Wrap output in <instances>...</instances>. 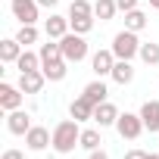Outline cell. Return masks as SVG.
Instances as JSON below:
<instances>
[{
    "instance_id": "6da1fadb",
    "label": "cell",
    "mask_w": 159,
    "mask_h": 159,
    "mask_svg": "<svg viewBox=\"0 0 159 159\" xmlns=\"http://www.w3.org/2000/svg\"><path fill=\"white\" fill-rule=\"evenodd\" d=\"M75 147H81V128H78V122H59L53 128V150L56 153H72Z\"/></svg>"
},
{
    "instance_id": "7a4b0ae2",
    "label": "cell",
    "mask_w": 159,
    "mask_h": 159,
    "mask_svg": "<svg viewBox=\"0 0 159 159\" xmlns=\"http://www.w3.org/2000/svg\"><path fill=\"white\" fill-rule=\"evenodd\" d=\"M112 53H116V59H134V56H140V41H137V31H119L116 38H112Z\"/></svg>"
},
{
    "instance_id": "3957f363",
    "label": "cell",
    "mask_w": 159,
    "mask_h": 159,
    "mask_svg": "<svg viewBox=\"0 0 159 159\" xmlns=\"http://www.w3.org/2000/svg\"><path fill=\"white\" fill-rule=\"evenodd\" d=\"M59 47H62L66 62H81V59L88 56V41H84L81 34H75V31H69L66 38H59Z\"/></svg>"
},
{
    "instance_id": "277c9868",
    "label": "cell",
    "mask_w": 159,
    "mask_h": 159,
    "mask_svg": "<svg viewBox=\"0 0 159 159\" xmlns=\"http://www.w3.org/2000/svg\"><path fill=\"white\" fill-rule=\"evenodd\" d=\"M116 128H119V134H122L125 140H137V137H140V131H143L147 125H143L140 112H137V116H134V112H119Z\"/></svg>"
},
{
    "instance_id": "5b68a950",
    "label": "cell",
    "mask_w": 159,
    "mask_h": 159,
    "mask_svg": "<svg viewBox=\"0 0 159 159\" xmlns=\"http://www.w3.org/2000/svg\"><path fill=\"white\" fill-rule=\"evenodd\" d=\"M38 0H13V16L22 22V25H34L38 22Z\"/></svg>"
},
{
    "instance_id": "8992f818",
    "label": "cell",
    "mask_w": 159,
    "mask_h": 159,
    "mask_svg": "<svg viewBox=\"0 0 159 159\" xmlns=\"http://www.w3.org/2000/svg\"><path fill=\"white\" fill-rule=\"evenodd\" d=\"M44 81H47V75H44L41 69H34V72H19V88H22V94H41Z\"/></svg>"
},
{
    "instance_id": "52a82bcc",
    "label": "cell",
    "mask_w": 159,
    "mask_h": 159,
    "mask_svg": "<svg viewBox=\"0 0 159 159\" xmlns=\"http://www.w3.org/2000/svg\"><path fill=\"white\" fill-rule=\"evenodd\" d=\"M22 106V88H13V84H0V109H19Z\"/></svg>"
},
{
    "instance_id": "ba28073f",
    "label": "cell",
    "mask_w": 159,
    "mask_h": 159,
    "mask_svg": "<svg viewBox=\"0 0 159 159\" xmlns=\"http://www.w3.org/2000/svg\"><path fill=\"white\" fill-rule=\"evenodd\" d=\"M25 143H28V150H44V147L53 143V134L41 125H31V131L25 134Z\"/></svg>"
},
{
    "instance_id": "9c48e42d",
    "label": "cell",
    "mask_w": 159,
    "mask_h": 159,
    "mask_svg": "<svg viewBox=\"0 0 159 159\" xmlns=\"http://www.w3.org/2000/svg\"><path fill=\"white\" fill-rule=\"evenodd\" d=\"M94 122H97L100 128L116 125V122H119V109H116L109 100H103V103H97V109H94Z\"/></svg>"
},
{
    "instance_id": "30bf717a",
    "label": "cell",
    "mask_w": 159,
    "mask_h": 159,
    "mask_svg": "<svg viewBox=\"0 0 159 159\" xmlns=\"http://www.w3.org/2000/svg\"><path fill=\"white\" fill-rule=\"evenodd\" d=\"M94 109H97V106H94L84 94L78 97V100H72V106H69V112H72L75 122H88V119H94Z\"/></svg>"
},
{
    "instance_id": "8fae6325",
    "label": "cell",
    "mask_w": 159,
    "mask_h": 159,
    "mask_svg": "<svg viewBox=\"0 0 159 159\" xmlns=\"http://www.w3.org/2000/svg\"><path fill=\"white\" fill-rule=\"evenodd\" d=\"M91 66H94V72H97V75H112L116 53H112V50H97V53H94V59H91Z\"/></svg>"
},
{
    "instance_id": "7c38bea8",
    "label": "cell",
    "mask_w": 159,
    "mask_h": 159,
    "mask_svg": "<svg viewBox=\"0 0 159 159\" xmlns=\"http://www.w3.org/2000/svg\"><path fill=\"white\" fill-rule=\"evenodd\" d=\"M7 128H10L13 134H28V131H31V119H28V112L13 109V112H10V119H7Z\"/></svg>"
},
{
    "instance_id": "4fadbf2b",
    "label": "cell",
    "mask_w": 159,
    "mask_h": 159,
    "mask_svg": "<svg viewBox=\"0 0 159 159\" xmlns=\"http://www.w3.org/2000/svg\"><path fill=\"white\" fill-rule=\"evenodd\" d=\"M140 119H143L147 131H159V100H147L140 106Z\"/></svg>"
},
{
    "instance_id": "5bb4252c",
    "label": "cell",
    "mask_w": 159,
    "mask_h": 159,
    "mask_svg": "<svg viewBox=\"0 0 159 159\" xmlns=\"http://www.w3.org/2000/svg\"><path fill=\"white\" fill-rule=\"evenodd\" d=\"M112 81H116V84H131V81H134V66H131V59H116V66H112Z\"/></svg>"
},
{
    "instance_id": "9a60e30c",
    "label": "cell",
    "mask_w": 159,
    "mask_h": 159,
    "mask_svg": "<svg viewBox=\"0 0 159 159\" xmlns=\"http://www.w3.org/2000/svg\"><path fill=\"white\" fill-rule=\"evenodd\" d=\"M44 28H47V38L59 41V38H66V34H69V28H72V25H69V19H66V16H50Z\"/></svg>"
},
{
    "instance_id": "2e32d148",
    "label": "cell",
    "mask_w": 159,
    "mask_h": 159,
    "mask_svg": "<svg viewBox=\"0 0 159 159\" xmlns=\"http://www.w3.org/2000/svg\"><path fill=\"white\" fill-rule=\"evenodd\" d=\"M22 44L16 41V38H7V41H0V59H3V62H16L19 56H22Z\"/></svg>"
},
{
    "instance_id": "e0dca14e",
    "label": "cell",
    "mask_w": 159,
    "mask_h": 159,
    "mask_svg": "<svg viewBox=\"0 0 159 159\" xmlns=\"http://www.w3.org/2000/svg\"><path fill=\"white\" fill-rule=\"evenodd\" d=\"M41 72L47 75V81H62L69 69H66V59H56V62H44Z\"/></svg>"
},
{
    "instance_id": "ac0fdd59",
    "label": "cell",
    "mask_w": 159,
    "mask_h": 159,
    "mask_svg": "<svg viewBox=\"0 0 159 159\" xmlns=\"http://www.w3.org/2000/svg\"><path fill=\"white\" fill-rule=\"evenodd\" d=\"M56 59H66V56H62V47H59V41L53 44V38H50L47 44H41V66H44V62H56Z\"/></svg>"
},
{
    "instance_id": "d6986e66",
    "label": "cell",
    "mask_w": 159,
    "mask_h": 159,
    "mask_svg": "<svg viewBox=\"0 0 159 159\" xmlns=\"http://www.w3.org/2000/svg\"><path fill=\"white\" fill-rule=\"evenodd\" d=\"M16 69H19V72H34V69H41V53L22 50V56L16 59Z\"/></svg>"
},
{
    "instance_id": "ffe728a7",
    "label": "cell",
    "mask_w": 159,
    "mask_h": 159,
    "mask_svg": "<svg viewBox=\"0 0 159 159\" xmlns=\"http://www.w3.org/2000/svg\"><path fill=\"white\" fill-rule=\"evenodd\" d=\"M116 10H119L116 0H97V3H94V16H97L100 22H109V19L116 16Z\"/></svg>"
},
{
    "instance_id": "44dd1931",
    "label": "cell",
    "mask_w": 159,
    "mask_h": 159,
    "mask_svg": "<svg viewBox=\"0 0 159 159\" xmlns=\"http://www.w3.org/2000/svg\"><path fill=\"white\" fill-rule=\"evenodd\" d=\"M106 94H109V91H106V84H103V81H91V84L84 88V97H88L94 106H97V103H103V100H106Z\"/></svg>"
},
{
    "instance_id": "7402d4cb",
    "label": "cell",
    "mask_w": 159,
    "mask_h": 159,
    "mask_svg": "<svg viewBox=\"0 0 159 159\" xmlns=\"http://www.w3.org/2000/svg\"><path fill=\"white\" fill-rule=\"evenodd\" d=\"M125 28H128V31H140V28H147V16H143L140 10L125 13Z\"/></svg>"
},
{
    "instance_id": "603a6c76",
    "label": "cell",
    "mask_w": 159,
    "mask_h": 159,
    "mask_svg": "<svg viewBox=\"0 0 159 159\" xmlns=\"http://www.w3.org/2000/svg\"><path fill=\"white\" fill-rule=\"evenodd\" d=\"M69 25H72V31H75V34H88V31L94 28V16H72V19H69Z\"/></svg>"
},
{
    "instance_id": "cb8c5ba5",
    "label": "cell",
    "mask_w": 159,
    "mask_h": 159,
    "mask_svg": "<svg viewBox=\"0 0 159 159\" xmlns=\"http://www.w3.org/2000/svg\"><path fill=\"white\" fill-rule=\"evenodd\" d=\"M100 143H103V140H100V131H97V128H84V131H81V147H84V150H100Z\"/></svg>"
},
{
    "instance_id": "d4e9b609",
    "label": "cell",
    "mask_w": 159,
    "mask_h": 159,
    "mask_svg": "<svg viewBox=\"0 0 159 159\" xmlns=\"http://www.w3.org/2000/svg\"><path fill=\"white\" fill-rule=\"evenodd\" d=\"M140 59L147 66H159V44H140Z\"/></svg>"
},
{
    "instance_id": "484cf974",
    "label": "cell",
    "mask_w": 159,
    "mask_h": 159,
    "mask_svg": "<svg viewBox=\"0 0 159 159\" xmlns=\"http://www.w3.org/2000/svg\"><path fill=\"white\" fill-rule=\"evenodd\" d=\"M16 41H19L22 47H28V44H34V41H38V28H34V25H22V28L16 31Z\"/></svg>"
},
{
    "instance_id": "4316f807",
    "label": "cell",
    "mask_w": 159,
    "mask_h": 159,
    "mask_svg": "<svg viewBox=\"0 0 159 159\" xmlns=\"http://www.w3.org/2000/svg\"><path fill=\"white\" fill-rule=\"evenodd\" d=\"M72 16H94V7L88 3V0H72V7H69V19Z\"/></svg>"
},
{
    "instance_id": "83f0119b",
    "label": "cell",
    "mask_w": 159,
    "mask_h": 159,
    "mask_svg": "<svg viewBox=\"0 0 159 159\" xmlns=\"http://www.w3.org/2000/svg\"><path fill=\"white\" fill-rule=\"evenodd\" d=\"M119 3V10L122 13H131V10H137V0H116Z\"/></svg>"
},
{
    "instance_id": "f1b7e54d",
    "label": "cell",
    "mask_w": 159,
    "mask_h": 159,
    "mask_svg": "<svg viewBox=\"0 0 159 159\" xmlns=\"http://www.w3.org/2000/svg\"><path fill=\"white\" fill-rule=\"evenodd\" d=\"M125 159H150V153H143V150H128Z\"/></svg>"
},
{
    "instance_id": "f546056e",
    "label": "cell",
    "mask_w": 159,
    "mask_h": 159,
    "mask_svg": "<svg viewBox=\"0 0 159 159\" xmlns=\"http://www.w3.org/2000/svg\"><path fill=\"white\" fill-rule=\"evenodd\" d=\"M3 159H25L19 150H3Z\"/></svg>"
},
{
    "instance_id": "4dcf8cb0",
    "label": "cell",
    "mask_w": 159,
    "mask_h": 159,
    "mask_svg": "<svg viewBox=\"0 0 159 159\" xmlns=\"http://www.w3.org/2000/svg\"><path fill=\"white\" fill-rule=\"evenodd\" d=\"M91 159H109V156H106L103 150H91Z\"/></svg>"
},
{
    "instance_id": "1f68e13d",
    "label": "cell",
    "mask_w": 159,
    "mask_h": 159,
    "mask_svg": "<svg viewBox=\"0 0 159 159\" xmlns=\"http://www.w3.org/2000/svg\"><path fill=\"white\" fill-rule=\"evenodd\" d=\"M38 3H41V7H56L59 0H38Z\"/></svg>"
},
{
    "instance_id": "d6a6232c",
    "label": "cell",
    "mask_w": 159,
    "mask_h": 159,
    "mask_svg": "<svg viewBox=\"0 0 159 159\" xmlns=\"http://www.w3.org/2000/svg\"><path fill=\"white\" fill-rule=\"evenodd\" d=\"M150 7H156V10H159V0H150Z\"/></svg>"
},
{
    "instance_id": "836d02e7",
    "label": "cell",
    "mask_w": 159,
    "mask_h": 159,
    "mask_svg": "<svg viewBox=\"0 0 159 159\" xmlns=\"http://www.w3.org/2000/svg\"><path fill=\"white\" fill-rule=\"evenodd\" d=\"M150 159H159V153H150Z\"/></svg>"
}]
</instances>
